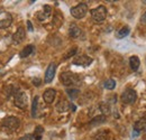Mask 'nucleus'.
<instances>
[{"mask_svg":"<svg viewBox=\"0 0 146 140\" xmlns=\"http://www.w3.org/2000/svg\"><path fill=\"white\" fill-rule=\"evenodd\" d=\"M69 35L71 36L72 38H79L80 36L82 35V30L79 26H76L75 24H72L70 26V29H69Z\"/></svg>","mask_w":146,"mask_h":140,"instance_id":"14","label":"nucleus"},{"mask_svg":"<svg viewBox=\"0 0 146 140\" xmlns=\"http://www.w3.org/2000/svg\"><path fill=\"white\" fill-rule=\"evenodd\" d=\"M38 96H35L34 99H33V102H32V117L33 118H35L37 114V106H38Z\"/></svg>","mask_w":146,"mask_h":140,"instance_id":"25","label":"nucleus"},{"mask_svg":"<svg viewBox=\"0 0 146 140\" xmlns=\"http://www.w3.org/2000/svg\"><path fill=\"white\" fill-rule=\"evenodd\" d=\"M5 73H6V72H5V71H3V70H0V76H2V75H5Z\"/></svg>","mask_w":146,"mask_h":140,"instance_id":"33","label":"nucleus"},{"mask_svg":"<svg viewBox=\"0 0 146 140\" xmlns=\"http://www.w3.org/2000/svg\"><path fill=\"white\" fill-rule=\"evenodd\" d=\"M51 15H52V8H51V6L45 5V6L43 7V11H39V13H38L37 18H38L40 21H44V20H46L47 18L50 17Z\"/></svg>","mask_w":146,"mask_h":140,"instance_id":"12","label":"nucleus"},{"mask_svg":"<svg viewBox=\"0 0 146 140\" xmlns=\"http://www.w3.org/2000/svg\"><path fill=\"white\" fill-rule=\"evenodd\" d=\"M104 87L107 90H113V88H116V81L113 79H108L107 81H105Z\"/></svg>","mask_w":146,"mask_h":140,"instance_id":"26","label":"nucleus"},{"mask_svg":"<svg viewBox=\"0 0 146 140\" xmlns=\"http://www.w3.org/2000/svg\"><path fill=\"white\" fill-rule=\"evenodd\" d=\"M70 104H71V103H69L66 100L61 99L60 102L56 104V110H57V112H60V113L65 112V111H68V110L70 109Z\"/></svg>","mask_w":146,"mask_h":140,"instance_id":"16","label":"nucleus"},{"mask_svg":"<svg viewBox=\"0 0 146 140\" xmlns=\"http://www.w3.org/2000/svg\"><path fill=\"white\" fill-rule=\"evenodd\" d=\"M18 140H34V138H33V135H31V133H27V135H25V136L20 137Z\"/></svg>","mask_w":146,"mask_h":140,"instance_id":"28","label":"nucleus"},{"mask_svg":"<svg viewBox=\"0 0 146 140\" xmlns=\"http://www.w3.org/2000/svg\"><path fill=\"white\" fill-rule=\"evenodd\" d=\"M92 20L96 24H101L107 18V8L105 6H98L97 8L92 9L90 11Z\"/></svg>","mask_w":146,"mask_h":140,"instance_id":"2","label":"nucleus"},{"mask_svg":"<svg viewBox=\"0 0 146 140\" xmlns=\"http://www.w3.org/2000/svg\"><path fill=\"white\" fill-rule=\"evenodd\" d=\"M105 122H106V117L101 114V116L94 117L91 121H90V125L91 127H97V125H100V124H102V123Z\"/></svg>","mask_w":146,"mask_h":140,"instance_id":"19","label":"nucleus"},{"mask_svg":"<svg viewBox=\"0 0 146 140\" xmlns=\"http://www.w3.org/2000/svg\"><path fill=\"white\" fill-rule=\"evenodd\" d=\"M14 103L19 109H26V106L28 104V98H27L26 93L18 91L17 94L14 96Z\"/></svg>","mask_w":146,"mask_h":140,"instance_id":"6","label":"nucleus"},{"mask_svg":"<svg viewBox=\"0 0 146 140\" xmlns=\"http://www.w3.org/2000/svg\"><path fill=\"white\" fill-rule=\"evenodd\" d=\"M18 91L19 90L17 87H15V85H8V87L5 88V94H6V96L9 99V98H14V96L17 94Z\"/></svg>","mask_w":146,"mask_h":140,"instance_id":"17","label":"nucleus"},{"mask_svg":"<svg viewBox=\"0 0 146 140\" xmlns=\"http://www.w3.org/2000/svg\"><path fill=\"white\" fill-rule=\"evenodd\" d=\"M134 130L137 132H144L146 131V118H142L139 120H137L136 122L134 123Z\"/></svg>","mask_w":146,"mask_h":140,"instance_id":"13","label":"nucleus"},{"mask_svg":"<svg viewBox=\"0 0 146 140\" xmlns=\"http://www.w3.org/2000/svg\"><path fill=\"white\" fill-rule=\"evenodd\" d=\"M129 33H130V28H129L128 26H124V27H121V28L116 33V37L119 38V39H121V38L128 36Z\"/></svg>","mask_w":146,"mask_h":140,"instance_id":"20","label":"nucleus"},{"mask_svg":"<svg viewBox=\"0 0 146 140\" xmlns=\"http://www.w3.org/2000/svg\"><path fill=\"white\" fill-rule=\"evenodd\" d=\"M13 22V16L9 13H1L0 14V28L1 29H6L8 28Z\"/></svg>","mask_w":146,"mask_h":140,"instance_id":"8","label":"nucleus"},{"mask_svg":"<svg viewBox=\"0 0 146 140\" xmlns=\"http://www.w3.org/2000/svg\"><path fill=\"white\" fill-rule=\"evenodd\" d=\"M34 48H35L34 45H27L25 48H23L21 52L19 53V56H20L21 58H26V57H28L32 53L34 52Z\"/></svg>","mask_w":146,"mask_h":140,"instance_id":"18","label":"nucleus"},{"mask_svg":"<svg viewBox=\"0 0 146 140\" xmlns=\"http://www.w3.org/2000/svg\"><path fill=\"white\" fill-rule=\"evenodd\" d=\"M60 81L65 87H79L81 84V77L80 75L72 73V72H64L60 75Z\"/></svg>","mask_w":146,"mask_h":140,"instance_id":"1","label":"nucleus"},{"mask_svg":"<svg viewBox=\"0 0 146 140\" xmlns=\"http://www.w3.org/2000/svg\"><path fill=\"white\" fill-rule=\"evenodd\" d=\"M55 96H56V91L54 88H46L43 93V99L47 104H51L54 102Z\"/></svg>","mask_w":146,"mask_h":140,"instance_id":"10","label":"nucleus"},{"mask_svg":"<svg viewBox=\"0 0 146 140\" xmlns=\"http://www.w3.org/2000/svg\"><path fill=\"white\" fill-rule=\"evenodd\" d=\"M66 93H68V96L71 99V100H75L79 95H80V91L78 88H66Z\"/></svg>","mask_w":146,"mask_h":140,"instance_id":"22","label":"nucleus"},{"mask_svg":"<svg viewBox=\"0 0 146 140\" xmlns=\"http://www.w3.org/2000/svg\"><path fill=\"white\" fill-rule=\"evenodd\" d=\"M88 5L86 2H80L78 6L72 7L70 13L72 15V17H74L75 19H82L86 17L87 13H88Z\"/></svg>","mask_w":146,"mask_h":140,"instance_id":"3","label":"nucleus"},{"mask_svg":"<svg viewBox=\"0 0 146 140\" xmlns=\"http://www.w3.org/2000/svg\"><path fill=\"white\" fill-rule=\"evenodd\" d=\"M25 37H26L25 29H24L23 27H19L18 29L16 30V33L14 34V36H13V43H14L15 45H18V44H20V43L25 39Z\"/></svg>","mask_w":146,"mask_h":140,"instance_id":"11","label":"nucleus"},{"mask_svg":"<svg viewBox=\"0 0 146 140\" xmlns=\"http://www.w3.org/2000/svg\"><path fill=\"white\" fill-rule=\"evenodd\" d=\"M99 109H100V111H101V113H102V116H109L110 113H111V109H110V105L107 103V102H101L100 104H99Z\"/></svg>","mask_w":146,"mask_h":140,"instance_id":"21","label":"nucleus"},{"mask_svg":"<svg viewBox=\"0 0 146 140\" xmlns=\"http://www.w3.org/2000/svg\"><path fill=\"white\" fill-rule=\"evenodd\" d=\"M43 132H44L43 127L37 125L36 129H35V131H34V133H33V138H34V140H40L42 139V135H43Z\"/></svg>","mask_w":146,"mask_h":140,"instance_id":"24","label":"nucleus"},{"mask_svg":"<svg viewBox=\"0 0 146 140\" xmlns=\"http://www.w3.org/2000/svg\"><path fill=\"white\" fill-rule=\"evenodd\" d=\"M137 100V93L133 88H126L121 94V101L125 104H131L135 103Z\"/></svg>","mask_w":146,"mask_h":140,"instance_id":"5","label":"nucleus"},{"mask_svg":"<svg viewBox=\"0 0 146 140\" xmlns=\"http://www.w3.org/2000/svg\"><path fill=\"white\" fill-rule=\"evenodd\" d=\"M55 72H56V64L55 63H51L45 72V75H44V82L45 83H51L53 81L55 76Z\"/></svg>","mask_w":146,"mask_h":140,"instance_id":"9","label":"nucleus"},{"mask_svg":"<svg viewBox=\"0 0 146 140\" xmlns=\"http://www.w3.org/2000/svg\"><path fill=\"white\" fill-rule=\"evenodd\" d=\"M27 27H28V30L29 32H33V25H32V22L29 20H27Z\"/></svg>","mask_w":146,"mask_h":140,"instance_id":"31","label":"nucleus"},{"mask_svg":"<svg viewBox=\"0 0 146 140\" xmlns=\"http://www.w3.org/2000/svg\"><path fill=\"white\" fill-rule=\"evenodd\" d=\"M129 66H130V69L134 71V72H136V71L139 69L141 61H139L138 56H136V55L130 56V58H129Z\"/></svg>","mask_w":146,"mask_h":140,"instance_id":"15","label":"nucleus"},{"mask_svg":"<svg viewBox=\"0 0 146 140\" xmlns=\"http://www.w3.org/2000/svg\"><path fill=\"white\" fill-rule=\"evenodd\" d=\"M93 62L92 57L88 56V55H80V56H75L73 59V64L78 65V66H82V67H87L89 66Z\"/></svg>","mask_w":146,"mask_h":140,"instance_id":"7","label":"nucleus"},{"mask_svg":"<svg viewBox=\"0 0 146 140\" xmlns=\"http://www.w3.org/2000/svg\"><path fill=\"white\" fill-rule=\"evenodd\" d=\"M141 22L142 24H146V11L142 15V17H141Z\"/></svg>","mask_w":146,"mask_h":140,"instance_id":"30","label":"nucleus"},{"mask_svg":"<svg viewBox=\"0 0 146 140\" xmlns=\"http://www.w3.org/2000/svg\"><path fill=\"white\" fill-rule=\"evenodd\" d=\"M19 125H20V120L17 117H7L6 119L2 120V127H5L6 129H8L10 131L17 130Z\"/></svg>","mask_w":146,"mask_h":140,"instance_id":"4","label":"nucleus"},{"mask_svg":"<svg viewBox=\"0 0 146 140\" xmlns=\"http://www.w3.org/2000/svg\"><path fill=\"white\" fill-rule=\"evenodd\" d=\"M93 140H107L108 139V132L105 131V130H101V131H98L94 136H93Z\"/></svg>","mask_w":146,"mask_h":140,"instance_id":"23","label":"nucleus"},{"mask_svg":"<svg viewBox=\"0 0 146 140\" xmlns=\"http://www.w3.org/2000/svg\"><path fill=\"white\" fill-rule=\"evenodd\" d=\"M139 135V132H137V131H135V130H133V137L135 138V137H137Z\"/></svg>","mask_w":146,"mask_h":140,"instance_id":"32","label":"nucleus"},{"mask_svg":"<svg viewBox=\"0 0 146 140\" xmlns=\"http://www.w3.org/2000/svg\"><path fill=\"white\" fill-rule=\"evenodd\" d=\"M32 82H33V84H34L35 87H39V85L42 84V80L38 79V77H34V79L32 80Z\"/></svg>","mask_w":146,"mask_h":140,"instance_id":"29","label":"nucleus"},{"mask_svg":"<svg viewBox=\"0 0 146 140\" xmlns=\"http://www.w3.org/2000/svg\"><path fill=\"white\" fill-rule=\"evenodd\" d=\"M76 52H78V48H76V47H74L72 51H70V52H69L68 54H66V55H65L64 59H68V58H70L71 56H74V55L76 54Z\"/></svg>","mask_w":146,"mask_h":140,"instance_id":"27","label":"nucleus"}]
</instances>
